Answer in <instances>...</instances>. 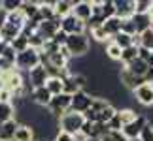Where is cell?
I'll list each match as a JSON object with an SVG mask.
<instances>
[{"instance_id": "cell-50", "label": "cell", "mask_w": 153, "mask_h": 141, "mask_svg": "<svg viewBox=\"0 0 153 141\" xmlns=\"http://www.w3.org/2000/svg\"><path fill=\"white\" fill-rule=\"evenodd\" d=\"M36 141H45V139H36Z\"/></svg>"}, {"instance_id": "cell-20", "label": "cell", "mask_w": 153, "mask_h": 141, "mask_svg": "<svg viewBox=\"0 0 153 141\" xmlns=\"http://www.w3.org/2000/svg\"><path fill=\"white\" fill-rule=\"evenodd\" d=\"M38 15L42 21H53L55 15V2H38Z\"/></svg>"}, {"instance_id": "cell-29", "label": "cell", "mask_w": 153, "mask_h": 141, "mask_svg": "<svg viewBox=\"0 0 153 141\" xmlns=\"http://www.w3.org/2000/svg\"><path fill=\"white\" fill-rule=\"evenodd\" d=\"M117 117H119L121 124L127 126V124H131V122L136 119L138 113H136L134 109H131V107H121V109H117Z\"/></svg>"}, {"instance_id": "cell-36", "label": "cell", "mask_w": 153, "mask_h": 141, "mask_svg": "<svg viewBox=\"0 0 153 141\" xmlns=\"http://www.w3.org/2000/svg\"><path fill=\"white\" fill-rule=\"evenodd\" d=\"M100 141H128V139L123 136L121 132H111V130H110L104 137H100Z\"/></svg>"}, {"instance_id": "cell-12", "label": "cell", "mask_w": 153, "mask_h": 141, "mask_svg": "<svg viewBox=\"0 0 153 141\" xmlns=\"http://www.w3.org/2000/svg\"><path fill=\"white\" fill-rule=\"evenodd\" d=\"M72 15L76 19H79L81 23H87L91 19V15H93V4L87 2V0H78V2H74Z\"/></svg>"}, {"instance_id": "cell-24", "label": "cell", "mask_w": 153, "mask_h": 141, "mask_svg": "<svg viewBox=\"0 0 153 141\" xmlns=\"http://www.w3.org/2000/svg\"><path fill=\"white\" fill-rule=\"evenodd\" d=\"M19 11L25 15V19H32V17L38 15V2H32V0H21Z\"/></svg>"}, {"instance_id": "cell-8", "label": "cell", "mask_w": 153, "mask_h": 141, "mask_svg": "<svg viewBox=\"0 0 153 141\" xmlns=\"http://www.w3.org/2000/svg\"><path fill=\"white\" fill-rule=\"evenodd\" d=\"M146 124H148V119H146L144 115H138L136 119L131 122V124H127V126L121 128V134L128 141H131V139H140V134H142V130H144Z\"/></svg>"}, {"instance_id": "cell-45", "label": "cell", "mask_w": 153, "mask_h": 141, "mask_svg": "<svg viewBox=\"0 0 153 141\" xmlns=\"http://www.w3.org/2000/svg\"><path fill=\"white\" fill-rule=\"evenodd\" d=\"M149 17H151V21H153V2H151V8H149V13H148Z\"/></svg>"}, {"instance_id": "cell-18", "label": "cell", "mask_w": 153, "mask_h": 141, "mask_svg": "<svg viewBox=\"0 0 153 141\" xmlns=\"http://www.w3.org/2000/svg\"><path fill=\"white\" fill-rule=\"evenodd\" d=\"M17 126H19V120H17V119L0 124V141H13Z\"/></svg>"}, {"instance_id": "cell-48", "label": "cell", "mask_w": 153, "mask_h": 141, "mask_svg": "<svg viewBox=\"0 0 153 141\" xmlns=\"http://www.w3.org/2000/svg\"><path fill=\"white\" fill-rule=\"evenodd\" d=\"M2 77H4V73H2V72H0V79H2Z\"/></svg>"}, {"instance_id": "cell-47", "label": "cell", "mask_w": 153, "mask_h": 141, "mask_svg": "<svg viewBox=\"0 0 153 141\" xmlns=\"http://www.w3.org/2000/svg\"><path fill=\"white\" fill-rule=\"evenodd\" d=\"M87 141H100L98 137H87Z\"/></svg>"}, {"instance_id": "cell-32", "label": "cell", "mask_w": 153, "mask_h": 141, "mask_svg": "<svg viewBox=\"0 0 153 141\" xmlns=\"http://www.w3.org/2000/svg\"><path fill=\"white\" fill-rule=\"evenodd\" d=\"M8 23L13 25V26H17V28H23L25 23H27V19H25V15H23L19 10H15V11H11V13H8Z\"/></svg>"}, {"instance_id": "cell-37", "label": "cell", "mask_w": 153, "mask_h": 141, "mask_svg": "<svg viewBox=\"0 0 153 141\" xmlns=\"http://www.w3.org/2000/svg\"><path fill=\"white\" fill-rule=\"evenodd\" d=\"M140 141H153V124L151 122H148L144 126L142 134H140Z\"/></svg>"}, {"instance_id": "cell-35", "label": "cell", "mask_w": 153, "mask_h": 141, "mask_svg": "<svg viewBox=\"0 0 153 141\" xmlns=\"http://www.w3.org/2000/svg\"><path fill=\"white\" fill-rule=\"evenodd\" d=\"M0 6L8 11V13H11V11H15V10H19V6H21V0H2L0 2Z\"/></svg>"}, {"instance_id": "cell-14", "label": "cell", "mask_w": 153, "mask_h": 141, "mask_svg": "<svg viewBox=\"0 0 153 141\" xmlns=\"http://www.w3.org/2000/svg\"><path fill=\"white\" fill-rule=\"evenodd\" d=\"M51 94H49V90L45 89V87H40V89H34L32 92H30V102L32 104H36L38 107H48L49 105V102H51Z\"/></svg>"}, {"instance_id": "cell-1", "label": "cell", "mask_w": 153, "mask_h": 141, "mask_svg": "<svg viewBox=\"0 0 153 141\" xmlns=\"http://www.w3.org/2000/svg\"><path fill=\"white\" fill-rule=\"evenodd\" d=\"M64 49L70 55V58H81L87 57V53L91 51V40L89 34H74V36L66 38V43H64Z\"/></svg>"}, {"instance_id": "cell-39", "label": "cell", "mask_w": 153, "mask_h": 141, "mask_svg": "<svg viewBox=\"0 0 153 141\" xmlns=\"http://www.w3.org/2000/svg\"><path fill=\"white\" fill-rule=\"evenodd\" d=\"M66 38H68L66 34H64L62 30H59V32L55 34V36L51 38V42L55 43V45H59V47H64V43H66Z\"/></svg>"}, {"instance_id": "cell-2", "label": "cell", "mask_w": 153, "mask_h": 141, "mask_svg": "<svg viewBox=\"0 0 153 141\" xmlns=\"http://www.w3.org/2000/svg\"><path fill=\"white\" fill-rule=\"evenodd\" d=\"M83 122H85L83 115L74 113V111H68V113H64L61 119L57 120V126H59V132H64V134H70V136H76L78 132H81Z\"/></svg>"}, {"instance_id": "cell-40", "label": "cell", "mask_w": 153, "mask_h": 141, "mask_svg": "<svg viewBox=\"0 0 153 141\" xmlns=\"http://www.w3.org/2000/svg\"><path fill=\"white\" fill-rule=\"evenodd\" d=\"M0 58H6V60H10V62H13V64H15V51H13V49H11V47L8 45V47H6V51L2 53V57H0Z\"/></svg>"}, {"instance_id": "cell-19", "label": "cell", "mask_w": 153, "mask_h": 141, "mask_svg": "<svg viewBox=\"0 0 153 141\" xmlns=\"http://www.w3.org/2000/svg\"><path fill=\"white\" fill-rule=\"evenodd\" d=\"M121 25H123V21L119 19V17H110V19H106L102 23V28H104V32L108 34V38L111 40L115 34L121 32Z\"/></svg>"}, {"instance_id": "cell-33", "label": "cell", "mask_w": 153, "mask_h": 141, "mask_svg": "<svg viewBox=\"0 0 153 141\" xmlns=\"http://www.w3.org/2000/svg\"><path fill=\"white\" fill-rule=\"evenodd\" d=\"M87 34H89V38H93V40H97L98 43H108V42H110L108 34L104 32V28H102V26H98V28H93V30H89V32H87Z\"/></svg>"}, {"instance_id": "cell-28", "label": "cell", "mask_w": 153, "mask_h": 141, "mask_svg": "<svg viewBox=\"0 0 153 141\" xmlns=\"http://www.w3.org/2000/svg\"><path fill=\"white\" fill-rule=\"evenodd\" d=\"M138 58V45H131V47H127V49H123L121 51V64L123 66H127V64H131L132 60H136Z\"/></svg>"}, {"instance_id": "cell-38", "label": "cell", "mask_w": 153, "mask_h": 141, "mask_svg": "<svg viewBox=\"0 0 153 141\" xmlns=\"http://www.w3.org/2000/svg\"><path fill=\"white\" fill-rule=\"evenodd\" d=\"M121 32L128 34V36H136V28H134V25H132V21H131V19H125V21H123V25H121Z\"/></svg>"}, {"instance_id": "cell-13", "label": "cell", "mask_w": 153, "mask_h": 141, "mask_svg": "<svg viewBox=\"0 0 153 141\" xmlns=\"http://www.w3.org/2000/svg\"><path fill=\"white\" fill-rule=\"evenodd\" d=\"M115 8V17H119L121 21L131 19L134 15V0H114Z\"/></svg>"}, {"instance_id": "cell-49", "label": "cell", "mask_w": 153, "mask_h": 141, "mask_svg": "<svg viewBox=\"0 0 153 141\" xmlns=\"http://www.w3.org/2000/svg\"><path fill=\"white\" fill-rule=\"evenodd\" d=\"M131 141H140V139H131Z\"/></svg>"}, {"instance_id": "cell-30", "label": "cell", "mask_w": 153, "mask_h": 141, "mask_svg": "<svg viewBox=\"0 0 153 141\" xmlns=\"http://www.w3.org/2000/svg\"><path fill=\"white\" fill-rule=\"evenodd\" d=\"M121 51L123 49H119L114 42H108L104 45V55H106V58H110V60H114V62H119L121 60Z\"/></svg>"}, {"instance_id": "cell-3", "label": "cell", "mask_w": 153, "mask_h": 141, "mask_svg": "<svg viewBox=\"0 0 153 141\" xmlns=\"http://www.w3.org/2000/svg\"><path fill=\"white\" fill-rule=\"evenodd\" d=\"M38 64H40V51H36V49H30V47H28L27 51L15 55V68L19 70V72H30Z\"/></svg>"}, {"instance_id": "cell-25", "label": "cell", "mask_w": 153, "mask_h": 141, "mask_svg": "<svg viewBox=\"0 0 153 141\" xmlns=\"http://www.w3.org/2000/svg\"><path fill=\"white\" fill-rule=\"evenodd\" d=\"M45 89L49 90L51 96H59V94L64 92V83L61 77H49L48 83H45Z\"/></svg>"}, {"instance_id": "cell-23", "label": "cell", "mask_w": 153, "mask_h": 141, "mask_svg": "<svg viewBox=\"0 0 153 141\" xmlns=\"http://www.w3.org/2000/svg\"><path fill=\"white\" fill-rule=\"evenodd\" d=\"M72 8H74V0H57L55 2V15L57 19H62L72 13Z\"/></svg>"}, {"instance_id": "cell-34", "label": "cell", "mask_w": 153, "mask_h": 141, "mask_svg": "<svg viewBox=\"0 0 153 141\" xmlns=\"http://www.w3.org/2000/svg\"><path fill=\"white\" fill-rule=\"evenodd\" d=\"M153 0H134V13H149Z\"/></svg>"}, {"instance_id": "cell-15", "label": "cell", "mask_w": 153, "mask_h": 141, "mask_svg": "<svg viewBox=\"0 0 153 141\" xmlns=\"http://www.w3.org/2000/svg\"><path fill=\"white\" fill-rule=\"evenodd\" d=\"M131 21H132L134 28H136V34H142L144 30L151 28V25H153L151 17H149L148 13H134V15L131 17Z\"/></svg>"}, {"instance_id": "cell-31", "label": "cell", "mask_w": 153, "mask_h": 141, "mask_svg": "<svg viewBox=\"0 0 153 141\" xmlns=\"http://www.w3.org/2000/svg\"><path fill=\"white\" fill-rule=\"evenodd\" d=\"M10 47L15 51V55H19V53H23V51H27L28 49V38L27 36H23V34H19L13 42L10 43Z\"/></svg>"}, {"instance_id": "cell-27", "label": "cell", "mask_w": 153, "mask_h": 141, "mask_svg": "<svg viewBox=\"0 0 153 141\" xmlns=\"http://www.w3.org/2000/svg\"><path fill=\"white\" fill-rule=\"evenodd\" d=\"M110 42H114L119 49H127V47L134 45V36H128V34H125V32H119V34H115Z\"/></svg>"}, {"instance_id": "cell-11", "label": "cell", "mask_w": 153, "mask_h": 141, "mask_svg": "<svg viewBox=\"0 0 153 141\" xmlns=\"http://www.w3.org/2000/svg\"><path fill=\"white\" fill-rule=\"evenodd\" d=\"M117 79H119V83H121V87L123 89H127V90H136L140 85H144L146 81L142 79V77H136V75H132L131 72H128L127 68H123L121 72H119V75H117Z\"/></svg>"}, {"instance_id": "cell-41", "label": "cell", "mask_w": 153, "mask_h": 141, "mask_svg": "<svg viewBox=\"0 0 153 141\" xmlns=\"http://www.w3.org/2000/svg\"><path fill=\"white\" fill-rule=\"evenodd\" d=\"M53 141H74V137L70 134H64V132H57V136L53 137Z\"/></svg>"}, {"instance_id": "cell-42", "label": "cell", "mask_w": 153, "mask_h": 141, "mask_svg": "<svg viewBox=\"0 0 153 141\" xmlns=\"http://www.w3.org/2000/svg\"><path fill=\"white\" fill-rule=\"evenodd\" d=\"M8 23V11H6L2 6H0V30L4 28V25Z\"/></svg>"}, {"instance_id": "cell-4", "label": "cell", "mask_w": 153, "mask_h": 141, "mask_svg": "<svg viewBox=\"0 0 153 141\" xmlns=\"http://www.w3.org/2000/svg\"><path fill=\"white\" fill-rule=\"evenodd\" d=\"M70 102H72V96H68V94H64V92L59 94V96H53L49 105H48L49 115L55 120H59L64 113H68V111H70Z\"/></svg>"}, {"instance_id": "cell-6", "label": "cell", "mask_w": 153, "mask_h": 141, "mask_svg": "<svg viewBox=\"0 0 153 141\" xmlns=\"http://www.w3.org/2000/svg\"><path fill=\"white\" fill-rule=\"evenodd\" d=\"M48 79H49V73H48V70H45L42 64H38L36 68H32L30 72H27V83L30 85V89H40V87H45V83H48Z\"/></svg>"}, {"instance_id": "cell-46", "label": "cell", "mask_w": 153, "mask_h": 141, "mask_svg": "<svg viewBox=\"0 0 153 141\" xmlns=\"http://www.w3.org/2000/svg\"><path fill=\"white\" fill-rule=\"evenodd\" d=\"M2 90H4V81L0 79V92H2Z\"/></svg>"}, {"instance_id": "cell-17", "label": "cell", "mask_w": 153, "mask_h": 141, "mask_svg": "<svg viewBox=\"0 0 153 141\" xmlns=\"http://www.w3.org/2000/svg\"><path fill=\"white\" fill-rule=\"evenodd\" d=\"M125 68H127L132 75H136V77H142V79H144V77H146V73H148V70H149V64L138 57L136 60H132L131 64H127Z\"/></svg>"}, {"instance_id": "cell-26", "label": "cell", "mask_w": 153, "mask_h": 141, "mask_svg": "<svg viewBox=\"0 0 153 141\" xmlns=\"http://www.w3.org/2000/svg\"><path fill=\"white\" fill-rule=\"evenodd\" d=\"M138 47L146 51H153V28H148L142 34H138Z\"/></svg>"}, {"instance_id": "cell-21", "label": "cell", "mask_w": 153, "mask_h": 141, "mask_svg": "<svg viewBox=\"0 0 153 141\" xmlns=\"http://www.w3.org/2000/svg\"><path fill=\"white\" fill-rule=\"evenodd\" d=\"M19 34H21V28H17V26H13V25H10V23H6L4 28L0 30V40L10 45L17 36H19Z\"/></svg>"}, {"instance_id": "cell-10", "label": "cell", "mask_w": 153, "mask_h": 141, "mask_svg": "<svg viewBox=\"0 0 153 141\" xmlns=\"http://www.w3.org/2000/svg\"><path fill=\"white\" fill-rule=\"evenodd\" d=\"M132 94H134V100H136L140 105H144V107H153V83L140 85Z\"/></svg>"}, {"instance_id": "cell-43", "label": "cell", "mask_w": 153, "mask_h": 141, "mask_svg": "<svg viewBox=\"0 0 153 141\" xmlns=\"http://www.w3.org/2000/svg\"><path fill=\"white\" fill-rule=\"evenodd\" d=\"M6 47H8V43H6V42H2V40H0V57H2V53L6 51Z\"/></svg>"}, {"instance_id": "cell-7", "label": "cell", "mask_w": 153, "mask_h": 141, "mask_svg": "<svg viewBox=\"0 0 153 141\" xmlns=\"http://www.w3.org/2000/svg\"><path fill=\"white\" fill-rule=\"evenodd\" d=\"M61 30L66 34V36H74V34H85V32H87V30H85V23H81L79 19H76L72 13L61 19Z\"/></svg>"}, {"instance_id": "cell-44", "label": "cell", "mask_w": 153, "mask_h": 141, "mask_svg": "<svg viewBox=\"0 0 153 141\" xmlns=\"http://www.w3.org/2000/svg\"><path fill=\"white\" fill-rule=\"evenodd\" d=\"M148 64H149V68H153V51H151V55L148 58Z\"/></svg>"}, {"instance_id": "cell-9", "label": "cell", "mask_w": 153, "mask_h": 141, "mask_svg": "<svg viewBox=\"0 0 153 141\" xmlns=\"http://www.w3.org/2000/svg\"><path fill=\"white\" fill-rule=\"evenodd\" d=\"M61 30V19H53V21H42L36 28V34L44 42H51V38Z\"/></svg>"}, {"instance_id": "cell-16", "label": "cell", "mask_w": 153, "mask_h": 141, "mask_svg": "<svg viewBox=\"0 0 153 141\" xmlns=\"http://www.w3.org/2000/svg\"><path fill=\"white\" fill-rule=\"evenodd\" d=\"M13 141H36V132L30 124H19L15 130Z\"/></svg>"}, {"instance_id": "cell-22", "label": "cell", "mask_w": 153, "mask_h": 141, "mask_svg": "<svg viewBox=\"0 0 153 141\" xmlns=\"http://www.w3.org/2000/svg\"><path fill=\"white\" fill-rule=\"evenodd\" d=\"M15 119V105L11 102H0V124Z\"/></svg>"}, {"instance_id": "cell-5", "label": "cell", "mask_w": 153, "mask_h": 141, "mask_svg": "<svg viewBox=\"0 0 153 141\" xmlns=\"http://www.w3.org/2000/svg\"><path fill=\"white\" fill-rule=\"evenodd\" d=\"M93 100H95V96H93V94H89L87 90H79V92H76L74 96H72V102H70V111L83 115L85 111L91 107Z\"/></svg>"}]
</instances>
